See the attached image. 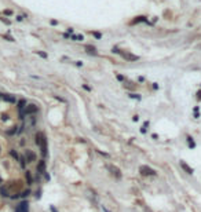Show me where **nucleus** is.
Wrapping results in <instances>:
<instances>
[{
	"label": "nucleus",
	"instance_id": "14",
	"mask_svg": "<svg viewBox=\"0 0 201 212\" xmlns=\"http://www.w3.org/2000/svg\"><path fill=\"white\" fill-rule=\"evenodd\" d=\"M10 153H11V156L14 157V158H18V154H17V151H15V150H11Z\"/></svg>",
	"mask_w": 201,
	"mask_h": 212
},
{
	"label": "nucleus",
	"instance_id": "9",
	"mask_svg": "<svg viewBox=\"0 0 201 212\" xmlns=\"http://www.w3.org/2000/svg\"><path fill=\"white\" fill-rule=\"evenodd\" d=\"M85 50L88 54H96V50H95V47H91V45H87L85 47Z\"/></svg>",
	"mask_w": 201,
	"mask_h": 212
},
{
	"label": "nucleus",
	"instance_id": "16",
	"mask_svg": "<svg viewBox=\"0 0 201 212\" xmlns=\"http://www.w3.org/2000/svg\"><path fill=\"white\" fill-rule=\"evenodd\" d=\"M51 211H52V212H56V209L54 208V206H51Z\"/></svg>",
	"mask_w": 201,
	"mask_h": 212
},
{
	"label": "nucleus",
	"instance_id": "15",
	"mask_svg": "<svg viewBox=\"0 0 201 212\" xmlns=\"http://www.w3.org/2000/svg\"><path fill=\"white\" fill-rule=\"evenodd\" d=\"M102 211H103V212H110V211H109V209H107V208H106L105 205H102Z\"/></svg>",
	"mask_w": 201,
	"mask_h": 212
},
{
	"label": "nucleus",
	"instance_id": "7",
	"mask_svg": "<svg viewBox=\"0 0 201 212\" xmlns=\"http://www.w3.org/2000/svg\"><path fill=\"white\" fill-rule=\"evenodd\" d=\"M180 167L183 168V171H184L186 173H190V175L193 173V168H190V167H189V165H187V164H186L184 161H180Z\"/></svg>",
	"mask_w": 201,
	"mask_h": 212
},
{
	"label": "nucleus",
	"instance_id": "12",
	"mask_svg": "<svg viewBox=\"0 0 201 212\" xmlns=\"http://www.w3.org/2000/svg\"><path fill=\"white\" fill-rule=\"evenodd\" d=\"M25 175H26V180H28V183L30 184V183H32V176H30V172H29V171H26V173H25Z\"/></svg>",
	"mask_w": 201,
	"mask_h": 212
},
{
	"label": "nucleus",
	"instance_id": "10",
	"mask_svg": "<svg viewBox=\"0 0 201 212\" xmlns=\"http://www.w3.org/2000/svg\"><path fill=\"white\" fill-rule=\"evenodd\" d=\"M0 193H1V195H4V197H7V195H10V193H8V190H7V187H0Z\"/></svg>",
	"mask_w": 201,
	"mask_h": 212
},
{
	"label": "nucleus",
	"instance_id": "4",
	"mask_svg": "<svg viewBox=\"0 0 201 212\" xmlns=\"http://www.w3.org/2000/svg\"><path fill=\"white\" fill-rule=\"evenodd\" d=\"M113 52H120V51H118L117 48H113ZM120 54H121L125 59H128V61H136V59H138L136 55H131V54H127V52H125V54H124V52H120Z\"/></svg>",
	"mask_w": 201,
	"mask_h": 212
},
{
	"label": "nucleus",
	"instance_id": "11",
	"mask_svg": "<svg viewBox=\"0 0 201 212\" xmlns=\"http://www.w3.org/2000/svg\"><path fill=\"white\" fill-rule=\"evenodd\" d=\"M3 98H4V100H7V102H14V96H8V95H3Z\"/></svg>",
	"mask_w": 201,
	"mask_h": 212
},
{
	"label": "nucleus",
	"instance_id": "3",
	"mask_svg": "<svg viewBox=\"0 0 201 212\" xmlns=\"http://www.w3.org/2000/svg\"><path fill=\"white\" fill-rule=\"evenodd\" d=\"M106 168L109 169V171H110V173H112V175L114 176V178H117V179H120V178H121V171H120V169H118V168L116 167V165H112V164H107V165H106Z\"/></svg>",
	"mask_w": 201,
	"mask_h": 212
},
{
	"label": "nucleus",
	"instance_id": "1",
	"mask_svg": "<svg viewBox=\"0 0 201 212\" xmlns=\"http://www.w3.org/2000/svg\"><path fill=\"white\" fill-rule=\"evenodd\" d=\"M139 172L143 175V176H154L156 175V171L153 168L147 167V165H140L139 167Z\"/></svg>",
	"mask_w": 201,
	"mask_h": 212
},
{
	"label": "nucleus",
	"instance_id": "13",
	"mask_svg": "<svg viewBox=\"0 0 201 212\" xmlns=\"http://www.w3.org/2000/svg\"><path fill=\"white\" fill-rule=\"evenodd\" d=\"M25 105H26V102L22 99L21 102H19V106H18V107H19V110H23V109H25Z\"/></svg>",
	"mask_w": 201,
	"mask_h": 212
},
{
	"label": "nucleus",
	"instance_id": "8",
	"mask_svg": "<svg viewBox=\"0 0 201 212\" xmlns=\"http://www.w3.org/2000/svg\"><path fill=\"white\" fill-rule=\"evenodd\" d=\"M45 169V162L44 161H40L39 164H37V171H39L40 173H43Z\"/></svg>",
	"mask_w": 201,
	"mask_h": 212
},
{
	"label": "nucleus",
	"instance_id": "5",
	"mask_svg": "<svg viewBox=\"0 0 201 212\" xmlns=\"http://www.w3.org/2000/svg\"><path fill=\"white\" fill-rule=\"evenodd\" d=\"M29 211V204L26 202V201H22L19 205H18V208H17V211L15 212H28Z\"/></svg>",
	"mask_w": 201,
	"mask_h": 212
},
{
	"label": "nucleus",
	"instance_id": "2",
	"mask_svg": "<svg viewBox=\"0 0 201 212\" xmlns=\"http://www.w3.org/2000/svg\"><path fill=\"white\" fill-rule=\"evenodd\" d=\"M37 110H39V109H37V106H36V105H28V106H25V109H23V110H21V116H22L21 118H23V116H26V114H33V113H36Z\"/></svg>",
	"mask_w": 201,
	"mask_h": 212
},
{
	"label": "nucleus",
	"instance_id": "6",
	"mask_svg": "<svg viewBox=\"0 0 201 212\" xmlns=\"http://www.w3.org/2000/svg\"><path fill=\"white\" fill-rule=\"evenodd\" d=\"M25 157H26V161L28 162H32L36 160V154H34L32 150H26L25 151Z\"/></svg>",
	"mask_w": 201,
	"mask_h": 212
}]
</instances>
